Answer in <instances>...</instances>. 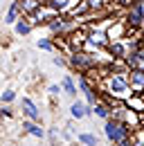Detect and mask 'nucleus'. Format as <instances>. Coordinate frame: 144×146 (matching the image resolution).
<instances>
[{"label": "nucleus", "mask_w": 144, "mask_h": 146, "mask_svg": "<svg viewBox=\"0 0 144 146\" xmlns=\"http://www.w3.org/2000/svg\"><path fill=\"white\" fill-rule=\"evenodd\" d=\"M101 92L108 94V97H113V99H117V101L131 99L135 92H133L131 83H128V68H124V70H110V72L104 74Z\"/></svg>", "instance_id": "f257e3e1"}, {"label": "nucleus", "mask_w": 144, "mask_h": 146, "mask_svg": "<svg viewBox=\"0 0 144 146\" xmlns=\"http://www.w3.org/2000/svg\"><path fill=\"white\" fill-rule=\"evenodd\" d=\"M104 135H106V139L110 142V144L119 146L122 142H126V139H131V135H133V128L128 126V124H124L122 119H108V121H104Z\"/></svg>", "instance_id": "f03ea898"}, {"label": "nucleus", "mask_w": 144, "mask_h": 146, "mask_svg": "<svg viewBox=\"0 0 144 146\" xmlns=\"http://www.w3.org/2000/svg\"><path fill=\"white\" fill-rule=\"evenodd\" d=\"M68 63H70L79 74H90V72L97 70L99 58H97V54H88V52L81 50V52H72V54L68 56Z\"/></svg>", "instance_id": "7ed1b4c3"}, {"label": "nucleus", "mask_w": 144, "mask_h": 146, "mask_svg": "<svg viewBox=\"0 0 144 146\" xmlns=\"http://www.w3.org/2000/svg\"><path fill=\"white\" fill-rule=\"evenodd\" d=\"M128 29H131V25H128L126 18H115L106 27V34H108V38H110V43H115V40L128 38Z\"/></svg>", "instance_id": "20e7f679"}, {"label": "nucleus", "mask_w": 144, "mask_h": 146, "mask_svg": "<svg viewBox=\"0 0 144 146\" xmlns=\"http://www.w3.org/2000/svg\"><path fill=\"white\" fill-rule=\"evenodd\" d=\"M77 86H79V90L83 92V97H86V104H88V106H95V104L99 101L97 88L92 86V81H90L88 74H79V76H77Z\"/></svg>", "instance_id": "39448f33"}, {"label": "nucleus", "mask_w": 144, "mask_h": 146, "mask_svg": "<svg viewBox=\"0 0 144 146\" xmlns=\"http://www.w3.org/2000/svg\"><path fill=\"white\" fill-rule=\"evenodd\" d=\"M20 110H23V119H29V121H36V124H43V115H41V108L32 97H23L20 101Z\"/></svg>", "instance_id": "423d86ee"}, {"label": "nucleus", "mask_w": 144, "mask_h": 146, "mask_svg": "<svg viewBox=\"0 0 144 146\" xmlns=\"http://www.w3.org/2000/svg\"><path fill=\"white\" fill-rule=\"evenodd\" d=\"M126 20H128V25L135 27V29L142 27V23H144V0L142 2H135L131 9H126Z\"/></svg>", "instance_id": "0eeeda50"}, {"label": "nucleus", "mask_w": 144, "mask_h": 146, "mask_svg": "<svg viewBox=\"0 0 144 146\" xmlns=\"http://www.w3.org/2000/svg\"><path fill=\"white\" fill-rule=\"evenodd\" d=\"M20 128H23V133L32 135L34 139H41V142L47 137V130L41 126V124H36V121H29V119H23V121H20Z\"/></svg>", "instance_id": "6e6552de"}, {"label": "nucleus", "mask_w": 144, "mask_h": 146, "mask_svg": "<svg viewBox=\"0 0 144 146\" xmlns=\"http://www.w3.org/2000/svg\"><path fill=\"white\" fill-rule=\"evenodd\" d=\"M128 83L135 94H144V70H128Z\"/></svg>", "instance_id": "1a4fd4ad"}, {"label": "nucleus", "mask_w": 144, "mask_h": 146, "mask_svg": "<svg viewBox=\"0 0 144 146\" xmlns=\"http://www.w3.org/2000/svg\"><path fill=\"white\" fill-rule=\"evenodd\" d=\"M23 18V7H20V0H14L5 14V25H16L18 20Z\"/></svg>", "instance_id": "9d476101"}, {"label": "nucleus", "mask_w": 144, "mask_h": 146, "mask_svg": "<svg viewBox=\"0 0 144 146\" xmlns=\"http://www.w3.org/2000/svg\"><path fill=\"white\" fill-rule=\"evenodd\" d=\"M86 112H88V104L86 101L74 99L70 104V117L72 119H86Z\"/></svg>", "instance_id": "9b49d317"}, {"label": "nucleus", "mask_w": 144, "mask_h": 146, "mask_svg": "<svg viewBox=\"0 0 144 146\" xmlns=\"http://www.w3.org/2000/svg\"><path fill=\"white\" fill-rule=\"evenodd\" d=\"M32 29H34V23L27 18V16H23V18L14 25V34H16V36H29Z\"/></svg>", "instance_id": "f8f14e48"}, {"label": "nucleus", "mask_w": 144, "mask_h": 146, "mask_svg": "<svg viewBox=\"0 0 144 146\" xmlns=\"http://www.w3.org/2000/svg\"><path fill=\"white\" fill-rule=\"evenodd\" d=\"M122 121H124V124H128V126L133 128V130H137V128H142V124H140V112H135V110H131L128 106H126L124 115H122Z\"/></svg>", "instance_id": "ddd939ff"}, {"label": "nucleus", "mask_w": 144, "mask_h": 146, "mask_svg": "<svg viewBox=\"0 0 144 146\" xmlns=\"http://www.w3.org/2000/svg\"><path fill=\"white\" fill-rule=\"evenodd\" d=\"M45 2L43 0H20V7H23V16H34L36 11L43 7Z\"/></svg>", "instance_id": "4468645a"}, {"label": "nucleus", "mask_w": 144, "mask_h": 146, "mask_svg": "<svg viewBox=\"0 0 144 146\" xmlns=\"http://www.w3.org/2000/svg\"><path fill=\"white\" fill-rule=\"evenodd\" d=\"M95 117H99V119H104V121L113 119V110H110V106H108L104 99H99V101L95 104Z\"/></svg>", "instance_id": "2eb2a0df"}, {"label": "nucleus", "mask_w": 144, "mask_h": 146, "mask_svg": "<svg viewBox=\"0 0 144 146\" xmlns=\"http://www.w3.org/2000/svg\"><path fill=\"white\" fill-rule=\"evenodd\" d=\"M61 88H63V94H68L72 101L77 99V83H74V79H72L70 74H65L61 79Z\"/></svg>", "instance_id": "dca6fc26"}, {"label": "nucleus", "mask_w": 144, "mask_h": 146, "mask_svg": "<svg viewBox=\"0 0 144 146\" xmlns=\"http://www.w3.org/2000/svg\"><path fill=\"white\" fill-rule=\"evenodd\" d=\"M124 104L131 110H135V112H144V94H133L131 99H126Z\"/></svg>", "instance_id": "f3484780"}, {"label": "nucleus", "mask_w": 144, "mask_h": 146, "mask_svg": "<svg viewBox=\"0 0 144 146\" xmlns=\"http://www.w3.org/2000/svg\"><path fill=\"white\" fill-rule=\"evenodd\" d=\"M77 139H79V144H83V146H99V139H97L95 133H79Z\"/></svg>", "instance_id": "a211bd4d"}, {"label": "nucleus", "mask_w": 144, "mask_h": 146, "mask_svg": "<svg viewBox=\"0 0 144 146\" xmlns=\"http://www.w3.org/2000/svg\"><path fill=\"white\" fill-rule=\"evenodd\" d=\"M36 47L43 50V52H56V45H54L52 38H38L36 40Z\"/></svg>", "instance_id": "6ab92c4d"}, {"label": "nucleus", "mask_w": 144, "mask_h": 146, "mask_svg": "<svg viewBox=\"0 0 144 146\" xmlns=\"http://www.w3.org/2000/svg\"><path fill=\"white\" fill-rule=\"evenodd\" d=\"M0 101H2V104H9V106H11V104L16 101V92L11 90V88L2 90V94H0Z\"/></svg>", "instance_id": "aec40b11"}, {"label": "nucleus", "mask_w": 144, "mask_h": 146, "mask_svg": "<svg viewBox=\"0 0 144 146\" xmlns=\"http://www.w3.org/2000/svg\"><path fill=\"white\" fill-rule=\"evenodd\" d=\"M131 142H133L135 146H144V128L133 130V135H131Z\"/></svg>", "instance_id": "412c9836"}, {"label": "nucleus", "mask_w": 144, "mask_h": 146, "mask_svg": "<svg viewBox=\"0 0 144 146\" xmlns=\"http://www.w3.org/2000/svg\"><path fill=\"white\" fill-rule=\"evenodd\" d=\"M0 115H2V119H11V117H14V108H11L9 104H2V106H0Z\"/></svg>", "instance_id": "4be33fe9"}, {"label": "nucleus", "mask_w": 144, "mask_h": 146, "mask_svg": "<svg viewBox=\"0 0 144 146\" xmlns=\"http://www.w3.org/2000/svg\"><path fill=\"white\" fill-rule=\"evenodd\" d=\"M47 92H50V97H59V94L63 92V88H61V83H50V86H47Z\"/></svg>", "instance_id": "5701e85b"}, {"label": "nucleus", "mask_w": 144, "mask_h": 146, "mask_svg": "<svg viewBox=\"0 0 144 146\" xmlns=\"http://www.w3.org/2000/svg\"><path fill=\"white\" fill-rule=\"evenodd\" d=\"M47 139H50L52 146H59V142H56V128H47Z\"/></svg>", "instance_id": "b1692460"}, {"label": "nucleus", "mask_w": 144, "mask_h": 146, "mask_svg": "<svg viewBox=\"0 0 144 146\" xmlns=\"http://www.w3.org/2000/svg\"><path fill=\"white\" fill-rule=\"evenodd\" d=\"M52 63H54V65H59V68H65V65H68V61L61 58V56H52Z\"/></svg>", "instance_id": "393cba45"}, {"label": "nucleus", "mask_w": 144, "mask_h": 146, "mask_svg": "<svg viewBox=\"0 0 144 146\" xmlns=\"http://www.w3.org/2000/svg\"><path fill=\"white\" fill-rule=\"evenodd\" d=\"M140 70H144V45H142V50H140Z\"/></svg>", "instance_id": "a878e982"}, {"label": "nucleus", "mask_w": 144, "mask_h": 146, "mask_svg": "<svg viewBox=\"0 0 144 146\" xmlns=\"http://www.w3.org/2000/svg\"><path fill=\"white\" fill-rule=\"evenodd\" d=\"M61 137H63L65 142H70V139H72V135H70V133H68V130H61Z\"/></svg>", "instance_id": "bb28decb"}, {"label": "nucleus", "mask_w": 144, "mask_h": 146, "mask_svg": "<svg viewBox=\"0 0 144 146\" xmlns=\"http://www.w3.org/2000/svg\"><path fill=\"white\" fill-rule=\"evenodd\" d=\"M119 146H135V144H133L131 139H126V142H122V144H119Z\"/></svg>", "instance_id": "cd10ccee"}, {"label": "nucleus", "mask_w": 144, "mask_h": 146, "mask_svg": "<svg viewBox=\"0 0 144 146\" xmlns=\"http://www.w3.org/2000/svg\"><path fill=\"white\" fill-rule=\"evenodd\" d=\"M43 2H47V0H43Z\"/></svg>", "instance_id": "c85d7f7f"}, {"label": "nucleus", "mask_w": 144, "mask_h": 146, "mask_svg": "<svg viewBox=\"0 0 144 146\" xmlns=\"http://www.w3.org/2000/svg\"><path fill=\"white\" fill-rule=\"evenodd\" d=\"M142 38H144V36H142Z\"/></svg>", "instance_id": "c756f323"}]
</instances>
